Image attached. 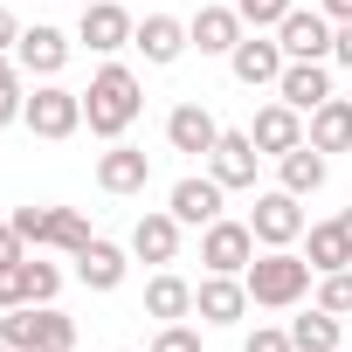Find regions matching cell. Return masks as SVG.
<instances>
[{"mask_svg": "<svg viewBox=\"0 0 352 352\" xmlns=\"http://www.w3.org/2000/svg\"><path fill=\"white\" fill-rule=\"evenodd\" d=\"M152 352H201V331H194V324H159Z\"/></svg>", "mask_w": 352, "mask_h": 352, "instance_id": "obj_33", "label": "cell"}, {"mask_svg": "<svg viewBox=\"0 0 352 352\" xmlns=\"http://www.w3.org/2000/svg\"><path fill=\"white\" fill-rule=\"evenodd\" d=\"M131 49H138L145 63H159V69H166V63H180L194 42H187V21H173V14H145V21H138V35H131Z\"/></svg>", "mask_w": 352, "mask_h": 352, "instance_id": "obj_19", "label": "cell"}, {"mask_svg": "<svg viewBox=\"0 0 352 352\" xmlns=\"http://www.w3.org/2000/svg\"><path fill=\"white\" fill-rule=\"evenodd\" d=\"M276 97H283L290 111H304V118H311V111H318L324 97H338V90H331V69H324V63H283Z\"/></svg>", "mask_w": 352, "mask_h": 352, "instance_id": "obj_17", "label": "cell"}, {"mask_svg": "<svg viewBox=\"0 0 352 352\" xmlns=\"http://www.w3.org/2000/svg\"><path fill=\"white\" fill-rule=\"evenodd\" d=\"M256 166H263V152H256L249 131H221L214 152H208V173H214L228 194H235V187H256Z\"/></svg>", "mask_w": 352, "mask_h": 352, "instance_id": "obj_10", "label": "cell"}, {"mask_svg": "<svg viewBox=\"0 0 352 352\" xmlns=\"http://www.w3.org/2000/svg\"><path fill=\"white\" fill-rule=\"evenodd\" d=\"M318 304H324L331 318H345V311H352V270H331V276H318Z\"/></svg>", "mask_w": 352, "mask_h": 352, "instance_id": "obj_30", "label": "cell"}, {"mask_svg": "<svg viewBox=\"0 0 352 352\" xmlns=\"http://www.w3.org/2000/svg\"><path fill=\"white\" fill-rule=\"evenodd\" d=\"M131 256H145V263H173L180 256V214L173 208H159V214H138V228H131Z\"/></svg>", "mask_w": 352, "mask_h": 352, "instance_id": "obj_20", "label": "cell"}, {"mask_svg": "<svg viewBox=\"0 0 352 352\" xmlns=\"http://www.w3.org/2000/svg\"><path fill=\"white\" fill-rule=\"evenodd\" d=\"M138 111H145V97H138V76H131L124 63H104V69L90 76V90H83V124H90L97 138H124Z\"/></svg>", "mask_w": 352, "mask_h": 352, "instance_id": "obj_1", "label": "cell"}, {"mask_svg": "<svg viewBox=\"0 0 352 352\" xmlns=\"http://www.w3.org/2000/svg\"><path fill=\"white\" fill-rule=\"evenodd\" d=\"M0 338L14 352H69L76 318H63L56 304H14V311H0Z\"/></svg>", "mask_w": 352, "mask_h": 352, "instance_id": "obj_3", "label": "cell"}, {"mask_svg": "<svg viewBox=\"0 0 352 352\" xmlns=\"http://www.w3.org/2000/svg\"><path fill=\"white\" fill-rule=\"evenodd\" d=\"M28 263V256H21ZM21 263H0V311H14V304H28V270Z\"/></svg>", "mask_w": 352, "mask_h": 352, "instance_id": "obj_32", "label": "cell"}, {"mask_svg": "<svg viewBox=\"0 0 352 352\" xmlns=\"http://www.w3.org/2000/svg\"><path fill=\"white\" fill-rule=\"evenodd\" d=\"M214 138H221V124H214V111H208V104H173V118H166V145H173V152L208 159V152H214Z\"/></svg>", "mask_w": 352, "mask_h": 352, "instance_id": "obj_16", "label": "cell"}, {"mask_svg": "<svg viewBox=\"0 0 352 352\" xmlns=\"http://www.w3.org/2000/svg\"><path fill=\"white\" fill-rule=\"evenodd\" d=\"M145 180H152V159L138 145H118L111 138V152L97 159V187L104 194H145Z\"/></svg>", "mask_w": 352, "mask_h": 352, "instance_id": "obj_18", "label": "cell"}, {"mask_svg": "<svg viewBox=\"0 0 352 352\" xmlns=\"http://www.w3.org/2000/svg\"><path fill=\"white\" fill-rule=\"evenodd\" d=\"M304 263H311L318 276H331V270H352V242H345V228H338V221H318V228L304 235Z\"/></svg>", "mask_w": 352, "mask_h": 352, "instance_id": "obj_25", "label": "cell"}, {"mask_svg": "<svg viewBox=\"0 0 352 352\" xmlns=\"http://www.w3.org/2000/svg\"><path fill=\"white\" fill-rule=\"evenodd\" d=\"M249 138H256V152H263V159H283V152H297V145H304V111H290V104L276 97V104H263V111H256Z\"/></svg>", "mask_w": 352, "mask_h": 352, "instance_id": "obj_13", "label": "cell"}, {"mask_svg": "<svg viewBox=\"0 0 352 352\" xmlns=\"http://www.w3.org/2000/svg\"><path fill=\"white\" fill-rule=\"evenodd\" d=\"M131 35H138V21L124 14V0H83L76 42H90L97 56H118V49H131Z\"/></svg>", "mask_w": 352, "mask_h": 352, "instance_id": "obj_9", "label": "cell"}, {"mask_svg": "<svg viewBox=\"0 0 352 352\" xmlns=\"http://www.w3.org/2000/svg\"><path fill=\"white\" fill-rule=\"evenodd\" d=\"M187 311H194V283H187V276L159 270V276L145 283V318H159V324H180Z\"/></svg>", "mask_w": 352, "mask_h": 352, "instance_id": "obj_24", "label": "cell"}, {"mask_svg": "<svg viewBox=\"0 0 352 352\" xmlns=\"http://www.w3.org/2000/svg\"><path fill=\"white\" fill-rule=\"evenodd\" d=\"M297 8V0H235V14H242V28H276L283 14Z\"/></svg>", "mask_w": 352, "mask_h": 352, "instance_id": "obj_31", "label": "cell"}, {"mask_svg": "<svg viewBox=\"0 0 352 352\" xmlns=\"http://www.w3.org/2000/svg\"><path fill=\"white\" fill-rule=\"evenodd\" d=\"M304 138H311L318 152H352V97H324V104L311 111Z\"/></svg>", "mask_w": 352, "mask_h": 352, "instance_id": "obj_22", "label": "cell"}, {"mask_svg": "<svg viewBox=\"0 0 352 352\" xmlns=\"http://www.w3.org/2000/svg\"><path fill=\"white\" fill-rule=\"evenodd\" d=\"M14 42H21V21H14V14H8V8H0V56H8V49H14Z\"/></svg>", "mask_w": 352, "mask_h": 352, "instance_id": "obj_37", "label": "cell"}, {"mask_svg": "<svg viewBox=\"0 0 352 352\" xmlns=\"http://www.w3.org/2000/svg\"><path fill=\"white\" fill-rule=\"evenodd\" d=\"M249 228H256V242H263V249H290V242L304 235V201H297L290 187H270V194H256Z\"/></svg>", "mask_w": 352, "mask_h": 352, "instance_id": "obj_6", "label": "cell"}, {"mask_svg": "<svg viewBox=\"0 0 352 352\" xmlns=\"http://www.w3.org/2000/svg\"><path fill=\"white\" fill-rule=\"evenodd\" d=\"M201 263H208L214 276H242V270L256 263V228H249V221H228V214L208 221V228H201Z\"/></svg>", "mask_w": 352, "mask_h": 352, "instance_id": "obj_7", "label": "cell"}, {"mask_svg": "<svg viewBox=\"0 0 352 352\" xmlns=\"http://www.w3.org/2000/svg\"><path fill=\"white\" fill-rule=\"evenodd\" d=\"M221 180L214 173H187L180 187H173V214H180V228H208V221H221Z\"/></svg>", "mask_w": 352, "mask_h": 352, "instance_id": "obj_15", "label": "cell"}, {"mask_svg": "<svg viewBox=\"0 0 352 352\" xmlns=\"http://www.w3.org/2000/svg\"><path fill=\"white\" fill-rule=\"evenodd\" d=\"M290 345L297 352H338V318L324 304H311L304 318H290Z\"/></svg>", "mask_w": 352, "mask_h": 352, "instance_id": "obj_27", "label": "cell"}, {"mask_svg": "<svg viewBox=\"0 0 352 352\" xmlns=\"http://www.w3.org/2000/svg\"><path fill=\"white\" fill-rule=\"evenodd\" d=\"M338 228H345V242H352V208H345V214H338Z\"/></svg>", "mask_w": 352, "mask_h": 352, "instance_id": "obj_39", "label": "cell"}, {"mask_svg": "<svg viewBox=\"0 0 352 352\" xmlns=\"http://www.w3.org/2000/svg\"><path fill=\"white\" fill-rule=\"evenodd\" d=\"M14 63L28 69V76H63V63H69V35L63 28H49V21H35V28H21V42H14Z\"/></svg>", "mask_w": 352, "mask_h": 352, "instance_id": "obj_11", "label": "cell"}, {"mask_svg": "<svg viewBox=\"0 0 352 352\" xmlns=\"http://www.w3.org/2000/svg\"><path fill=\"white\" fill-rule=\"evenodd\" d=\"M76 276H83L90 290H118V283H124V249L104 242V235H90V242L76 249Z\"/></svg>", "mask_w": 352, "mask_h": 352, "instance_id": "obj_23", "label": "cell"}, {"mask_svg": "<svg viewBox=\"0 0 352 352\" xmlns=\"http://www.w3.org/2000/svg\"><path fill=\"white\" fill-rule=\"evenodd\" d=\"M331 35H338V28H331L324 8H290V14L276 21V42H283L290 63H324V56H331Z\"/></svg>", "mask_w": 352, "mask_h": 352, "instance_id": "obj_8", "label": "cell"}, {"mask_svg": "<svg viewBox=\"0 0 352 352\" xmlns=\"http://www.w3.org/2000/svg\"><path fill=\"white\" fill-rule=\"evenodd\" d=\"M21 111H28V97H21V63L0 56V124H14Z\"/></svg>", "mask_w": 352, "mask_h": 352, "instance_id": "obj_28", "label": "cell"}, {"mask_svg": "<svg viewBox=\"0 0 352 352\" xmlns=\"http://www.w3.org/2000/svg\"><path fill=\"white\" fill-rule=\"evenodd\" d=\"M311 263L304 256H290V249H263L249 270H242V283H249V304H263V311H290V304H304V290H311Z\"/></svg>", "mask_w": 352, "mask_h": 352, "instance_id": "obj_2", "label": "cell"}, {"mask_svg": "<svg viewBox=\"0 0 352 352\" xmlns=\"http://www.w3.org/2000/svg\"><path fill=\"white\" fill-rule=\"evenodd\" d=\"M331 56L352 69V21H338V35H331Z\"/></svg>", "mask_w": 352, "mask_h": 352, "instance_id": "obj_36", "label": "cell"}, {"mask_svg": "<svg viewBox=\"0 0 352 352\" xmlns=\"http://www.w3.org/2000/svg\"><path fill=\"white\" fill-rule=\"evenodd\" d=\"M194 311L208 318V324H242V311H249V283L242 276H201L194 283Z\"/></svg>", "mask_w": 352, "mask_h": 352, "instance_id": "obj_14", "label": "cell"}, {"mask_svg": "<svg viewBox=\"0 0 352 352\" xmlns=\"http://www.w3.org/2000/svg\"><path fill=\"white\" fill-rule=\"evenodd\" d=\"M21 270H28V304H56V290H63V270H56V263H35V256H28Z\"/></svg>", "mask_w": 352, "mask_h": 352, "instance_id": "obj_29", "label": "cell"}, {"mask_svg": "<svg viewBox=\"0 0 352 352\" xmlns=\"http://www.w3.org/2000/svg\"><path fill=\"white\" fill-rule=\"evenodd\" d=\"M324 14H331V28H338V21H352V0H324Z\"/></svg>", "mask_w": 352, "mask_h": 352, "instance_id": "obj_38", "label": "cell"}, {"mask_svg": "<svg viewBox=\"0 0 352 352\" xmlns=\"http://www.w3.org/2000/svg\"><path fill=\"white\" fill-rule=\"evenodd\" d=\"M276 173H283V187H290V194L304 201V194H318V187H324V152H318V145L304 138L297 152H283V159H276Z\"/></svg>", "mask_w": 352, "mask_h": 352, "instance_id": "obj_26", "label": "cell"}, {"mask_svg": "<svg viewBox=\"0 0 352 352\" xmlns=\"http://www.w3.org/2000/svg\"><path fill=\"white\" fill-rule=\"evenodd\" d=\"M242 352H297V345H290V331H276V324H256V331L242 338Z\"/></svg>", "mask_w": 352, "mask_h": 352, "instance_id": "obj_34", "label": "cell"}, {"mask_svg": "<svg viewBox=\"0 0 352 352\" xmlns=\"http://www.w3.org/2000/svg\"><path fill=\"white\" fill-rule=\"evenodd\" d=\"M14 228H21V242H35V249H63V256H76L83 242H90V221L76 214V208H14L8 214Z\"/></svg>", "mask_w": 352, "mask_h": 352, "instance_id": "obj_4", "label": "cell"}, {"mask_svg": "<svg viewBox=\"0 0 352 352\" xmlns=\"http://www.w3.org/2000/svg\"><path fill=\"white\" fill-rule=\"evenodd\" d=\"M21 124H28L35 138H49V145H56V138H76V124H83V90H63V83L49 76V83L28 97Z\"/></svg>", "mask_w": 352, "mask_h": 352, "instance_id": "obj_5", "label": "cell"}, {"mask_svg": "<svg viewBox=\"0 0 352 352\" xmlns=\"http://www.w3.org/2000/svg\"><path fill=\"white\" fill-rule=\"evenodd\" d=\"M283 63H290V56H283V42H270L263 28H256V35H242V42H235V56H228L235 83H249V90L276 83V76H283Z\"/></svg>", "mask_w": 352, "mask_h": 352, "instance_id": "obj_12", "label": "cell"}, {"mask_svg": "<svg viewBox=\"0 0 352 352\" xmlns=\"http://www.w3.org/2000/svg\"><path fill=\"white\" fill-rule=\"evenodd\" d=\"M21 256H28L21 228H14V221H0V263H21Z\"/></svg>", "mask_w": 352, "mask_h": 352, "instance_id": "obj_35", "label": "cell"}, {"mask_svg": "<svg viewBox=\"0 0 352 352\" xmlns=\"http://www.w3.org/2000/svg\"><path fill=\"white\" fill-rule=\"evenodd\" d=\"M187 42H194L201 56H235V42H242V14H235V8H201V14L187 21Z\"/></svg>", "mask_w": 352, "mask_h": 352, "instance_id": "obj_21", "label": "cell"}, {"mask_svg": "<svg viewBox=\"0 0 352 352\" xmlns=\"http://www.w3.org/2000/svg\"><path fill=\"white\" fill-rule=\"evenodd\" d=\"M0 352H14V345H8V338H0Z\"/></svg>", "mask_w": 352, "mask_h": 352, "instance_id": "obj_40", "label": "cell"}]
</instances>
